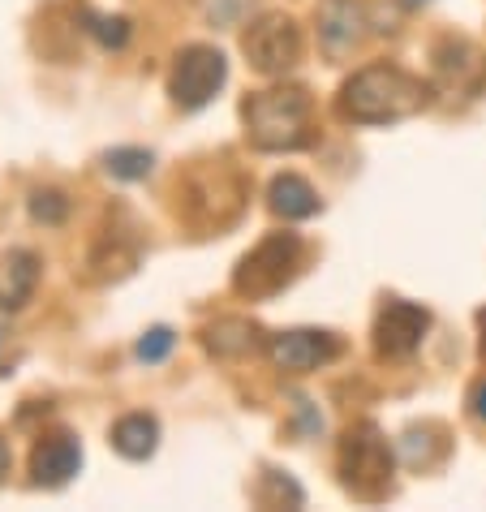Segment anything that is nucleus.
<instances>
[{
	"label": "nucleus",
	"instance_id": "obj_1",
	"mask_svg": "<svg viewBox=\"0 0 486 512\" xmlns=\"http://www.w3.org/2000/svg\"><path fill=\"white\" fill-rule=\"evenodd\" d=\"M431 82H422L418 74L400 65H366L340 87L336 112L353 125H388L405 121L413 112H422L431 104Z\"/></svg>",
	"mask_w": 486,
	"mask_h": 512
},
{
	"label": "nucleus",
	"instance_id": "obj_2",
	"mask_svg": "<svg viewBox=\"0 0 486 512\" xmlns=\"http://www.w3.org/2000/svg\"><path fill=\"white\" fill-rule=\"evenodd\" d=\"M250 142L259 151H302L314 142L310 130V95L302 87H276L259 91L241 104Z\"/></svg>",
	"mask_w": 486,
	"mask_h": 512
},
{
	"label": "nucleus",
	"instance_id": "obj_3",
	"mask_svg": "<svg viewBox=\"0 0 486 512\" xmlns=\"http://www.w3.org/2000/svg\"><path fill=\"white\" fill-rule=\"evenodd\" d=\"M302 254H306V246H302V237L297 233L263 237L259 246L237 263L233 289L241 297H250V302H259V297H276L284 284H293V276L302 272Z\"/></svg>",
	"mask_w": 486,
	"mask_h": 512
},
{
	"label": "nucleus",
	"instance_id": "obj_4",
	"mask_svg": "<svg viewBox=\"0 0 486 512\" xmlns=\"http://www.w3.org/2000/svg\"><path fill=\"white\" fill-rule=\"evenodd\" d=\"M392 448L379 435L375 422L353 426L340 444V482L357 495V500H383L392 491Z\"/></svg>",
	"mask_w": 486,
	"mask_h": 512
},
{
	"label": "nucleus",
	"instance_id": "obj_5",
	"mask_svg": "<svg viewBox=\"0 0 486 512\" xmlns=\"http://www.w3.org/2000/svg\"><path fill=\"white\" fill-rule=\"evenodd\" d=\"M241 52L250 56V65L259 74H284V69L297 65L302 56V31H297L293 18L284 13H263V18L250 22V31L241 35Z\"/></svg>",
	"mask_w": 486,
	"mask_h": 512
},
{
	"label": "nucleus",
	"instance_id": "obj_6",
	"mask_svg": "<svg viewBox=\"0 0 486 512\" xmlns=\"http://www.w3.org/2000/svg\"><path fill=\"white\" fill-rule=\"evenodd\" d=\"M228 78V61L224 52L207 48V44H194L177 56V69H173V82H168V91H173V104L185 108V112H198L203 104H211V95L224 87Z\"/></svg>",
	"mask_w": 486,
	"mask_h": 512
},
{
	"label": "nucleus",
	"instance_id": "obj_7",
	"mask_svg": "<svg viewBox=\"0 0 486 512\" xmlns=\"http://www.w3.org/2000/svg\"><path fill=\"white\" fill-rule=\"evenodd\" d=\"M426 332H431V310L392 297L375 319V349H379V358H392V362L413 358Z\"/></svg>",
	"mask_w": 486,
	"mask_h": 512
},
{
	"label": "nucleus",
	"instance_id": "obj_8",
	"mask_svg": "<svg viewBox=\"0 0 486 512\" xmlns=\"http://www.w3.org/2000/svg\"><path fill=\"white\" fill-rule=\"evenodd\" d=\"M267 349L280 371L306 375V371H319V366L336 362L345 345H340V336H332V332H280L267 340Z\"/></svg>",
	"mask_w": 486,
	"mask_h": 512
},
{
	"label": "nucleus",
	"instance_id": "obj_9",
	"mask_svg": "<svg viewBox=\"0 0 486 512\" xmlns=\"http://www.w3.org/2000/svg\"><path fill=\"white\" fill-rule=\"evenodd\" d=\"M366 13L357 0H323L319 9V48L327 61H345V56L362 44Z\"/></svg>",
	"mask_w": 486,
	"mask_h": 512
},
{
	"label": "nucleus",
	"instance_id": "obj_10",
	"mask_svg": "<svg viewBox=\"0 0 486 512\" xmlns=\"http://www.w3.org/2000/svg\"><path fill=\"white\" fill-rule=\"evenodd\" d=\"M82 469V448H78V439L74 435H52L44 439V444L35 448V457H31V474L39 487H65L69 478H74Z\"/></svg>",
	"mask_w": 486,
	"mask_h": 512
},
{
	"label": "nucleus",
	"instance_id": "obj_11",
	"mask_svg": "<svg viewBox=\"0 0 486 512\" xmlns=\"http://www.w3.org/2000/svg\"><path fill=\"white\" fill-rule=\"evenodd\" d=\"M155 444H160V422L147 418V414H130L112 426V448L130 461H147Z\"/></svg>",
	"mask_w": 486,
	"mask_h": 512
},
{
	"label": "nucleus",
	"instance_id": "obj_12",
	"mask_svg": "<svg viewBox=\"0 0 486 512\" xmlns=\"http://www.w3.org/2000/svg\"><path fill=\"white\" fill-rule=\"evenodd\" d=\"M271 211L284 220H306L319 211V194L310 190V181H302L297 173H284L271 181Z\"/></svg>",
	"mask_w": 486,
	"mask_h": 512
},
{
	"label": "nucleus",
	"instance_id": "obj_13",
	"mask_svg": "<svg viewBox=\"0 0 486 512\" xmlns=\"http://www.w3.org/2000/svg\"><path fill=\"white\" fill-rule=\"evenodd\" d=\"M35 280H39V259L31 250H13L5 259V276H0V306L18 310L26 297H31Z\"/></svg>",
	"mask_w": 486,
	"mask_h": 512
},
{
	"label": "nucleus",
	"instance_id": "obj_14",
	"mask_svg": "<svg viewBox=\"0 0 486 512\" xmlns=\"http://www.w3.org/2000/svg\"><path fill=\"white\" fill-rule=\"evenodd\" d=\"M263 345V332L250 319H220L216 327H207V349L220 358H241Z\"/></svg>",
	"mask_w": 486,
	"mask_h": 512
},
{
	"label": "nucleus",
	"instance_id": "obj_15",
	"mask_svg": "<svg viewBox=\"0 0 486 512\" xmlns=\"http://www.w3.org/2000/svg\"><path fill=\"white\" fill-rule=\"evenodd\" d=\"M435 435H439L435 426H413V431H405V439H400V461L409 469H431L435 461H443L448 444Z\"/></svg>",
	"mask_w": 486,
	"mask_h": 512
},
{
	"label": "nucleus",
	"instance_id": "obj_16",
	"mask_svg": "<svg viewBox=\"0 0 486 512\" xmlns=\"http://www.w3.org/2000/svg\"><path fill=\"white\" fill-rule=\"evenodd\" d=\"M104 168H108V177H117V181H142V177H151V151H142V147H117V151H108L104 155Z\"/></svg>",
	"mask_w": 486,
	"mask_h": 512
},
{
	"label": "nucleus",
	"instance_id": "obj_17",
	"mask_svg": "<svg viewBox=\"0 0 486 512\" xmlns=\"http://www.w3.org/2000/svg\"><path fill=\"white\" fill-rule=\"evenodd\" d=\"M263 487H267V491H259V500H263V504H289V508H302V504H306L302 487H297V482H293L289 474L263 469Z\"/></svg>",
	"mask_w": 486,
	"mask_h": 512
},
{
	"label": "nucleus",
	"instance_id": "obj_18",
	"mask_svg": "<svg viewBox=\"0 0 486 512\" xmlns=\"http://www.w3.org/2000/svg\"><path fill=\"white\" fill-rule=\"evenodd\" d=\"M82 22H87V31L99 39L104 48H125V39H130V22L125 18H104V13H82Z\"/></svg>",
	"mask_w": 486,
	"mask_h": 512
},
{
	"label": "nucleus",
	"instance_id": "obj_19",
	"mask_svg": "<svg viewBox=\"0 0 486 512\" xmlns=\"http://www.w3.org/2000/svg\"><path fill=\"white\" fill-rule=\"evenodd\" d=\"M31 216L39 224H61L69 216V198L61 190H35L31 194Z\"/></svg>",
	"mask_w": 486,
	"mask_h": 512
},
{
	"label": "nucleus",
	"instance_id": "obj_20",
	"mask_svg": "<svg viewBox=\"0 0 486 512\" xmlns=\"http://www.w3.org/2000/svg\"><path fill=\"white\" fill-rule=\"evenodd\" d=\"M173 345H177V336L168 332V327H155V332H147L138 340V358L142 362H164L168 353H173Z\"/></svg>",
	"mask_w": 486,
	"mask_h": 512
},
{
	"label": "nucleus",
	"instance_id": "obj_21",
	"mask_svg": "<svg viewBox=\"0 0 486 512\" xmlns=\"http://www.w3.org/2000/svg\"><path fill=\"white\" fill-rule=\"evenodd\" d=\"M469 414H474L478 422H486V379L474 383V392H469Z\"/></svg>",
	"mask_w": 486,
	"mask_h": 512
},
{
	"label": "nucleus",
	"instance_id": "obj_22",
	"mask_svg": "<svg viewBox=\"0 0 486 512\" xmlns=\"http://www.w3.org/2000/svg\"><path fill=\"white\" fill-rule=\"evenodd\" d=\"M5 474H9V444L0 439V482H5Z\"/></svg>",
	"mask_w": 486,
	"mask_h": 512
},
{
	"label": "nucleus",
	"instance_id": "obj_23",
	"mask_svg": "<svg viewBox=\"0 0 486 512\" xmlns=\"http://www.w3.org/2000/svg\"><path fill=\"white\" fill-rule=\"evenodd\" d=\"M478 332H482V358H486V310H478Z\"/></svg>",
	"mask_w": 486,
	"mask_h": 512
},
{
	"label": "nucleus",
	"instance_id": "obj_24",
	"mask_svg": "<svg viewBox=\"0 0 486 512\" xmlns=\"http://www.w3.org/2000/svg\"><path fill=\"white\" fill-rule=\"evenodd\" d=\"M405 5H426V0H405Z\"/></svg>",
	"mask_w": 486,
	"mask_h": 512
}]
</instances>
